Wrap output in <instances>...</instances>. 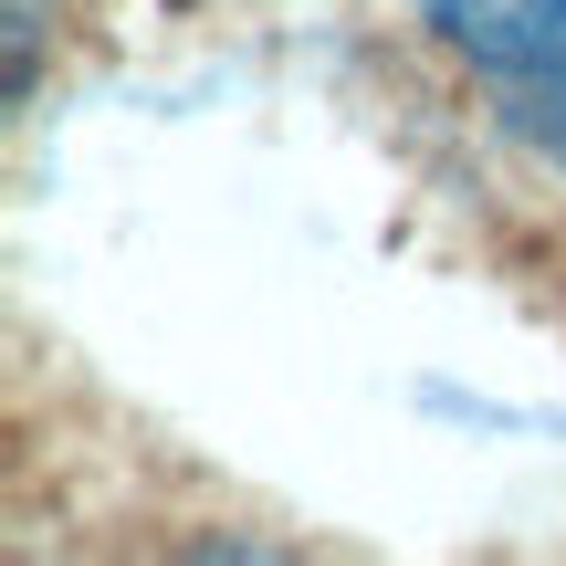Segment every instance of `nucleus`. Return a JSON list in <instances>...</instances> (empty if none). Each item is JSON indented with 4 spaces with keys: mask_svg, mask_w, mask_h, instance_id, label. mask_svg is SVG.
<instances>
[{
    "mask_svg": "<svg viewBox=\"0 0 566 566\" xmlns=\"http://www.w3.org/2000/svg\"><path fill=\"white\" fill-rule=\"evenodd\" d=\"M399 11L451 53L493 126L566 168V0H399Z\"/></svg>",
    "mask_w": 566,
    "mask_h": 566,
    "instance_id": "f257e3e1",
    "label": "nucleus"
}]
</instances>
